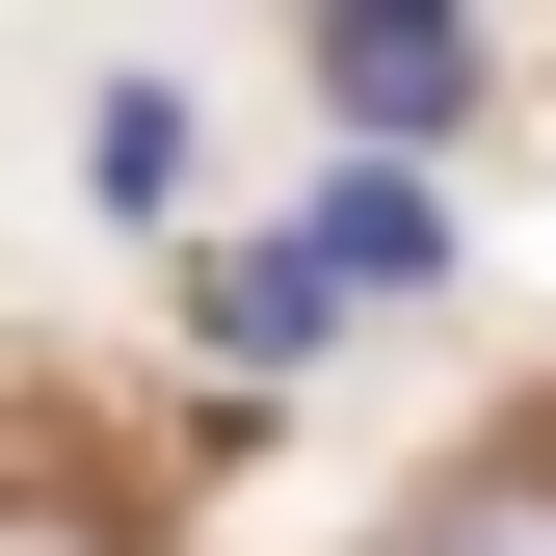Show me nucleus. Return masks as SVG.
<instances>
[{"label":"nucleus","mask_w":556,"mask_h":556,"mask_svg":"<svg viewBox=\"0 0 556 556\" xmlns=\"http://www.w3.org/2000/svg\"><path fill=\"white\" fill-rule=\"evenodd\" d=\"M0 556H106V530H53V504H0Z\"/></svg>","instance_id":"6"},{"label":"nucleus","mask_w":556,"mask_h":556,"mask_svg":"<svg viewBox=\"0 0 556 556\" xmlns=\"http://www.w3.org/2000/svg\"><path fill=\"white\" fill-rule=\"evenodd\" d=\"M318 265H344V292H425V265H451V213H425L397 160H344V186H318Z\"/></svg>","instance_id":"2"},{"label":"nucleus","mask_w":556,"mask_h":556,"mask_svg":"<svg viewBox=\"0 0 556 556\" xmlns=\"http://www.w3.org/2000/svg\"><path fill=\"white\" fill-rule=\"evenodd\" d=\"M397 556H556V477H451V504L397 530Z\"/></svg>","instance_id":"5"},{"label":"nucleus","mask_w":556,"mask_h":556,"mask_svg":"<svg viewBox=\"0 0 556 556\" xmlns=\"http://www.w3.org/2000/svg\"><path fill=\"white\" fill-rule=\"evenodd\" d=\"M451 80H477L451 0H344V106H371V132H451Z\"/></svg>","instance_id":"1"},{"label":"nucleus","mask_w":556,"mask_h":556,"mask_svg":"<svg viewBox=\"0 0 556 556\" xmlns=\"http://www.w3.org/2000/svg\"><path fill=\"white\" fill-rule=\"evenodd\" d=\"M318 318H344V265H318V239H239V265H213V344H239V371H292Z\"/></svg>","instance_id":"3"},{"label":"nucleus","mask_w":556,"mask_h":556,"mask_svg":"<svg viewBox=\"0 0 556 556\" xmlns=\"http://www.w3.org/2000/svg\"><path fill=\"white\" fill-rule=\"evenodd\" d=\"M80 186H106V213H160V186H186V80H106V106H80Z\"/></svg>","instance_id":"4"}]
</instances>
